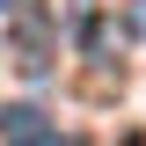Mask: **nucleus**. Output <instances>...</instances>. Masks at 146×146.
Returning <instances> with one entry per match:
<instances>
[{"label": "nucleus", "mask_w": 146, "mask_h": 146, "mask_svg": "<svg viewBox=\"0 0 146 146\" xmlns=\"http://www.w3.org/2000/svg\"><path fill=\"white\" fill-rule=\"evenodd\" d=\"M124 29H131V36L146 44V0H124Z\"/></svg>", "instance_id": "2"}, {"label": "nucleus", "mask_w": 146, "mask_h": 146, "mask_svg": "<svg viewBox=\"0 0 146 146\" xmlns=\"http://www.w3.org/2000/svg\"><path fill=\"white\" fill-rule=\"evenodd\" d=\"M7 7H22V0H0V15H7Z\"/></svg>", "instance_id": "3"}, {"label": "nucleus", "mask_w": 146, "mask_h": 146, "mask_svg": "<svg viewBox=\"0 0 146 146\" xmlns=\"http://www.w3.org/2000/svg\"><path fill=\"white\" fill-rule=\"evenodd\" d=\"M0 146H58V131L44 124V117H36V110H0Z\"/></svg>", "instance_id": "1"}]
</instances>
